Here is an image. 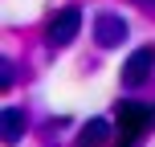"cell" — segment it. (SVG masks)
Returning <instances> with one entry per match:
<instances>
[{
	"label": "cell",
	"instance_id": "6da1fadb",
	"mask_svg": "<svg viewBox=\"0 0 155 147\" xmlns=\"http://www.w3.org/2000/svg\"><path fill=\"white\" fill-rule=\"evenodd\" d=\"M151 123H155L151 106H143V102H118V131H123V143H135Z\"/></svg>",
	"mask_w": 155,
	"mask_h": 147
},
{
	"label": "cell",
	"instance_id": "7a4b0ae2",
	"mask_svg": "<svg viewBox=\"0 0 155 147\" xmlns=\"http://www.w3.org/2000/svg\"><path fill=\"white\" fill-rule=\"evenodd\" d=\"M94 37H98L102 49L123 45V41H127V21L118 12H98V16H94Z\"/></svg>",
	"mask_w": 155,
	"mask_h": 147
},
{
	"label": "cell",
	"instance_id": "3957f363",
	"mask_svg": "<svg viewBox=\"0 0 155 147\" xmlns=\"http://www.w3.org/2000/svg\"><path fill=\"white\" fill-rule=\"evenodd\" d=\"M151 65H155V45L135 49V53L127 57V65H123V86H143L147 74H151Z\"/></svg>",
	"mask_w": 155,
	"mask_h": 147
},
{
	"label": "cell",
	"instance_id": "277c9868",
	"mask_svg": "<svg viewBox=\"0 0 155 147\" xmlns=\"http://www.w3.org/2000/svg\"><path fill=\"white\" fill-rule=\"evenodd\" d=\"M82 29V12L78 8H61V12L49 21V45H70Z\"/></svg>",
	"mask_w": 155,
	"mask_h": 147
},
{
	"label": "cell",
	"instance_id": "5b68a950",
	"mask_svg": "<svg viewBox=\"0 0 155 147\" xmlns=\"http://www.w3.org/2000/svg\"><path fill=\"white\" fill-rule=\"evenodd\" d=\"M106 135H110L106 119H90V123L82 127V135H78V147H98V143H106Z\"/></svg>",
	"mask_w": 155,
	"mask_h": 147
},
{
	"label": "cell",
	"instance_id": "8992f818",
	"mask_svg": "<svg viewBox=\"0 0 155 147\" xmlns=\"http://www.w3.org/2000/svg\"><path fill=\"white\" fill-rule=\"evenodd\" d=\"M21 131H25V110L21 106H8L4 110V143H16Z\"/></svg>",
	"mask_w": 155,
	"mask_h": 147
}]
</instances>
